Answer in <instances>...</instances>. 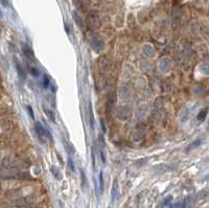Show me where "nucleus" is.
<instances>
[{"label": "nucleus", "mask_w": 209, "mask_h": 208, "mask_svg": "<svg viewBox=\"0 0 209 208\" xmlns=\"http://www.w3.org/2000/svg\"><path fill=\"white\" fill-rule=\"evenodd\" d=\"M91 156H92V168L95 169V154H94V151H93V149H92Z\"/></svg>", "instance_id": "dca6fc26"}, {"label": "nucleus", "mask_w": 209, "mask_h": 208, "mask_svg": "<svg viewBox=\"0 0 209 208\" xmlns=\"http://www.w3.org/2000/svg\"><path fill=\"white\" fill-rule=\"evenodd\" d=\"M23 53H24L25 57L28 60H31V61L34 60V53H32V50L31 47H29L28 45L23 44Z\"/></svg>", "instance_id": "20e7f679"}, {"label": "nucleus", "mask_w": 209, "mask_h": 208, "mask_svg": "<svg viewBox=\"0 0 209 208\" xmlns=\"http://www.w3.org/2000/svg\"><path fill=\"white\" fill-rule=\"evenodd\" d=\"M68 165H69V168H70V169H71V171H72V172L75 171V168H74L73 161H72V159H71V158H69V159H68Z\"/></svg>", "instance_id": "2eb2a0df"}, {"label": "nucleus", "mask_w": 209, "mask_h": 208, "mask_svg": "<svg viewBox=\"0 0 209 208\" xmlns=\"http://www.w3.org/2000/svg\"><path fill=\"white\" fill-rule=\"evenodd\" d=\"M49 84H50V80H49V78L47 75H44V78H43V87H44V88H48Z\"/></svg>", "instance_id": "9b49d317"}, {"label": "nucleus", "mask_w": 209, "mask_h": 208, "mask_svg": "<svg viewBox=\"0 0 209 208\" xmlns=\"http://www.w3.org/2000/svg\"><path fill=\"white\" fill-rule=\"evenodd\" d=\"M0 16H1V12H0Z\"/></svg>", "instance_id": "a211bd4d"}, {"label": "nucleus", "mask_w": 209, "mask_h": 208, "mask_svg": "<svg viewBox=\"0 0 209 208\" xmlns=\"http://www.w3.org/2000/svg\"><path fill=\"white\" fill-rule=\"evenodd\" d=\"M35 129H36V133L38 134V136H39V137H40L41 139H44L45 137L49 138V139H50V140L52 139V136H51L50 132H49L47 129L44 128L43 125L40 124V122H36Z\"/></svg>", "instance_id": "f257e3e1"}, {"label": "nucleus", "mask_w": 209, "mask_h": 208, "mask_svg": "<svg viewBox=\"0 0 209 208\" xmlns=\"http://www.w3.org/2000/svg\"><path fill=\"white\" fill-rule=\"evenodd\" d=\"M81 179H82V188L85 190V187H87V177L83 171H81Z\"/></svg>", "instance_id": "6e6552de"}, {"label": "nucleus", "mask_w": 209, "mask_h": 208, "mask_svg": "<svg viewBox=\"0 0 209 208\" xmlns=\"http://www.w3.org/2000/svg\"><path fill=\"white\" fill-rule=\"evenodd\" d=\"M118 189H119V187H118V181H117V179H115L113 182V186H112V193H111L112 202H114L115 199H116V197L118 196Z\"/></svg>", "instance_id": "7ed1b4c3"}, {"label": "nucleus", "mask_w": 209, "mask_h": 208, "mask_svg": "<svg viewBox=\"0 0 209 208\" xmlns=\"http://www.w3.org/2000/svg\"><path fill=\"white\" fill-rule=\"evenodd\" d=\"M201 143H202V140H201V139H198V140H196L194 142H192L191 144H189V146H188V150L196 149V147H197V146H199Z\"/></svg>", "instance_id": "9d476101"}, {"label": "nucleus", "mask_w": 209, "mask_h": 208, "mask_svg": "<svg viewBox=\"0 0 209 208\" xmlns=\"http://www.w3.org/2000/svg\"><path fill=\"white\" fill-rule=\"evenodd\" d=\"M27 109H28V111H29V115H31V117L32 119L35 118L34 117V112H32V107L31 106H27Z\"/></svg>", "instance_id": "f3484780"}, {"label": "nucleus", "mask_w": 209, "mask_h": 208, "mask_svg": "<svg viewBox=\"0 0 209 208\" xmlns=\"http://www.w3.org/2000/svg\"><path fill=\"white\" fill-rule=\"evenodd\" d=\"M206 113H207V109L202 110L199 113V115H198V119H199V120H204V118L206 117Z\"/></svg>", "instance_id": "f8f14e48"}, {"label": "nucleus", "mask_w": 209, "mask_h": 208, "mask_svg": "<svg viewBox=\"0 0 209 208\" xmlns=\"http://www.w3.org/2000/svg\"><path fill=\"white\" fill-rule=\"evenodd\" d=\"M50 171H51L52 175H53V176L56 177L58 180H61L62 179V176H61V174H60V171L56 168V166H51Z\"/></svg>", "instance_id": "0eeeda50"}, {"label": "nucleus", "mask_w": 209, "mask_h": 208, "mask_svg": "<svg viewBox=\"0 0 209 208\" xmlns=\"http://www.w3.org/2000/svg\"><path fill=\"white\" fill-rule=\"evenodd\" d=\"M15 65H16V69H17V71H18V74H19V76H20V79L22 81H24L26 79V72H25V70H24V68L22 67L20 62L17 61L16 59H15Z\"/></svg>", "instance_id": "f03ea898"}, {"label": "nucleus", "mask_w": 209, "mask_h": 208, "mask_svg": "<svg viewBox=\"0 0 209 208\" xmlns=\"http://www.w3.org/2000/svg\"><path fill=\"white\" fill-rule=\"evenodd\" d=\"M100 159L103 161V163H106V156H105V150H104V146H100Z\"/></svg>", "instance_id": "4468645a"}, {"label": "nucleus", "mask_w": 209, "mask_h": 208, "mask_svg": "<svg viewBox=\"0 0 209 208\" xmlns=\"http://www.w3.org/2000/svg\"><path fill=\"white\" fill-rule=\"evenodd\" d=\"M29 70H31V73H32V74L34 75V76H36V78H37V76H39L40 72H39V70H38L36 67H34V66L29 67Z\"/></svg>", "instance_id": "ddd939ff"}, {"label": "nucleus", "mask_w": 209, "mask_h": 208, "mask_svg": "<svg viewBox=\"0 0 209 208\" xmlns=\"http://www.w3.org/2000/svg\"><path fill=\"white\" fill-rule=\"evenodd\" d=\"M88 111H89V124L91 129L94 128V115H93V109H92V104L91 102H89V108H88Z\"/></svg>", "instance_id": "39448f33"}, {"label": "nucleus", "mask_w": 209, "mask_h": 208, "mask_svg": "<svg viewBox=\"0 0 209 208\" xmlns=\"http://www.w3.org/2000/svg\"><path fill=\"white\" fill-rule=\"evenodd\" d=\"M98 180H100V193H103V191H104V173L103 172L100 173V178H98Z\"/></svg>", "instance_id": "1a4fd4ad"}, {"label": "nucleus", "mask_w": 209, "mask_h": 208, "mask_svg": "<svg viewBox=\"0 0 209 208\" xmlns=\"http://www.w3.org/2000/svg\"><path fill=\"white\" fill-rule=\"evenodd\" d=\"M43 109H44V111H45L46 115L48 116V118L50 119L52 122H56V117H54L53 112H52L51 110H49V109H47L46 107H43Z\"/></svg>", "instance_id": "423d86ee"}]
</instances>
